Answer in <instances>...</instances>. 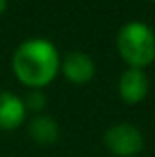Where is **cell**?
I'll list each match as a JSON object with an SVG mask.
<instances>
[{"label":"cell","mask_w":155,"mask_h":157,"mask_svg":"<svg viewBox=\"0 0 155 157\" xmlns=\"http://www.w3.org/2000/svg\"><path fill=\"white\" fill-rule=\"evenodd\" d=\"M11 70L15 77L31 90L49 86L60 71V55L47 39L33 37L24 40L13 53Z\"/></svg>","instance_id":"cell-1"},{"label":"cell","mask_w":155,"mask_h":157,"mask_svg":"<svg viewBox=\"0 0 155 157\" xmlns=\"http://www.w3.org/2000/svg\"><path fill=\"white\" fill-rule=\"evenodd\" d=\"M117 51L128 68L144 70L155 60V33L153 29L141 22L130 20L117 33Z\"/></svg>","instance_id":"cell-2"},{"label":"cell","mask_w":155,"mask_h":157,"mask_svg":"<svg viewBox=\"0 0 155 157\" xmlns=\"http://www.w3.org/2000/svg\"><path fill=\"white\" fill-rule=\"evenodd\" d=\"M104 144L115 157H135L144 148V137L139 128L128 122H117L104 132Z\"/></svg>","instance_id":"cell-3"},{"label":"cell","mask_w":155,"mask_h":157,"mask_svg":"<svg viewBox=\"0 0 155 157\" xmlns=\"http://www.w3.org/2000/svg\"><path fill=\"white\" fill-rule=\"evenodd\" d=\"M60 70L64 77L71 84H88L91 78L95 77V62L93 59L84 53V51H71L64 57L60 62Z\"/></svg>","instance_id":"cell-4"},{"label":"cell","mask_w":155,"mask_h":157,"mask_svg":"<svg viewBox=\"0 0 155 157\" xmlns=\"http://www.w3.org/2000/svg\"><path fill=\"white\" fill-rule=\"evenodd\" d=\"M119 97L126 104H139L148 95V77L144 70L126 68L117 84Z\"/></svg>","instance_id":"cell-5"},{"label":"cell","mask_w":155,"mask_h":157,"mask_svg":"<svg viewBox=\"0 0 155 157\" xmlns=\"http://www.w3.org/2000/svg\"><path fill=\"white\" fill-rule=\"evenodd\" d=\"M28 115L24 101L13 91L0 90V130H15L24 124Z\"/></svg>","instance_id":"cell-6"},{"label":"cell","mask_w":155,"mask_h":157,"mask_svg":"<svg viewBox=\"0 0 155 157\" xmlns=\"http://www.w3.org/2000/svg\"><path fill=\"white\" fill-rule=\"evenodd\" d=\"M28 133L39 144H53L59 139L60 128H59V122L53 117H49V115H37V117H33L29 121Z\"/></svg>","instance_id":"cell-7"},{"label":"cell","mask_w":155,"mask_h":157,"mask_svg":"<svg viewBox=\"0 0 155 157\" xmlns=\"http://www.w3.org/2000/svg\"><path fill=\"white\" fill-rule=\"evenodd\" d=\"M46 102H47V99L44 97V93H42L40 90H33V91L28 95V99L24 101L26 110H33V112H40V110H44Z\"/></svg>","instance_id":"cell-8"},{"label":"cell","mask_w":155,"mask_h":157,"mask_svg":"<svg viewBox=\"0 0 155 157\" xmlns=\"http://www.w3.org/2000/svg\"><path fill=\"white\" fill-rule=\"evenodd\" d=\"M6 7H7V0H0V15L6 11Z\"/></svg>","instance_id":"cell-9"},{"label":"cell","mask_w":155,"mask_h":157,"mask_svg":"<svg viewBox=\"0 0 155 157\" xmlns=\"http://www.w3.org/2000/svg\"><path fill=\"white\" fill-rule=\"evenodd\" d=\"M152 2H153V4H155V0H152Z\"/></svg>","instance_id":"cell-10"}]
</instances>
